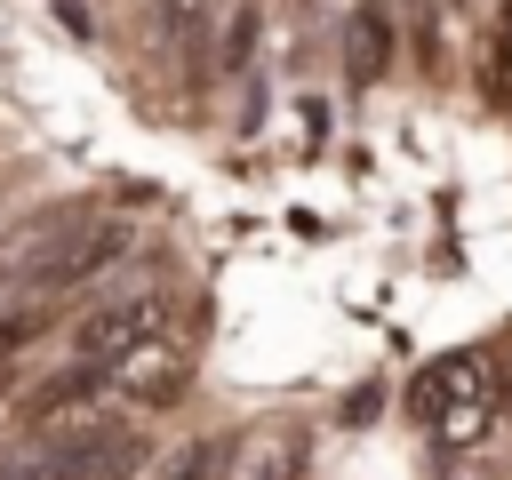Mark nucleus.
Listing matches in <instances>:
<instances>
[{
    "label": "nucleus",
    "mask_w": 512,
    "mask_h": 480,
    "mask_svg": "<svg viewBox=\"0 0 512 480\" xmlns=\"http://www.w3.org/2000/svg\"><path fill=\"white\" fill-rule=\"evenodd\" d=\"M408 408L440 448H480L496 424V360L488 352H440L408 384Z\"/></svg>",
    "instance_id": "obj_1"
},
{
    "label": "nucleus",
    "mask_w": 512,
    "mask_h": 480,
    "mask_svg": "<svg viewBox=\"0 0 512 480\" xmlns=\"http://www.w3.org/2000/svg\"><path fill=\"white\" fill-rule=\"evenodd\" d=\"M128 248V224H112V216H56L48 232H32L24 248H16V280L32 288V296H56V288H80V280H96L112 256Z\"/></svg>",
    "instance_id": "obj_2"
},
{
    "label": "nucleus",
    "mask_w": 512,
    "mask_h": 480,
    "mask_svg": "<svg viewBox=\"0 0 512 480\" xmlns=\"http://www.w3.org/2000/svg\"><path fill=\"white\" fill-rule=\"evenodd\" d=\"M168 328H176V304H168V296H152V288H144V296H112V304H96V312L72 328V360H96V368L112 376L128 352H144V344L168 336Z\"/></svg>",
    "instance_id": "obj_3"
},
{
    "label": "nucleus",
    "mask_w": 512,
    "mask_h": 480,
    "mask_svg": "<svg viewBox=\"0 0 512 480\" xmlns=\"http://www.w3.org/2000/svg\"><path fill=\"white\" fill-rule=\"evenodd\" d=\"M136 472H144V440L136 432L80 424V432H56L16 480H136Z\"/></svg>",
    "instance_id": "obj_4"
},
{
    "label": "nucleus",
    "mask_w": 512,
    "mask_h": 480,
    "mask_svg": "<svg viewBox=\"0 0 512 480\" xmlns=\"http://www.w3.org/2000/svg\"><path fill=\"white\" fill-rule=\"evenodd\" d=\"M112 392V376L96 368V360H72L64 376H48L32 400H24V432H40V440H56V432H80V424H96V400Z\"/></svg>",
    "instance_id": "obj_5"
},
{
    "label": "nucleus",
    "mask_w": 512,
    "mask_h": 480,
    "mask_svg": "<svg viewBox=\"0 0 512 480\" xmlns=\"http://www.w3.org/2000/svg\"><path fill=\"white\" fill-rule=\"evenodd\" d=\"M112 384H128L136 400H160V392H176L184 384V336L168 328V336H152L144 352H128L120 368H112Z\"/></svg>",
    "instance_id": "obj_6"
},
{
    "label": "nucleus",
    "mask_w": 512,
    "mask_h": 480,
    "mask_svg": "<svg viewBox=\"0 0 512 480\" xmlns=\"http://www.w3.org/2000/svg\"><path fill=\"white\" fill-rule=\"evenodd\" d=\"M296 456H304V440L280 432V424H264V432H248L224 456V480H296Z\"/></svg>",
    "instance_id": "obj_7"
},
{
    "label": "nucleus",
    "mask_w": 512,
    "mask_h": 480,
    "mask_svg": "<svg viewBox=\"0 0 512 480\" xmlns=\"http://www.w3.org/2000/svg\"><path fill=\"white\" fill-rule=\"evenodd\" d=\"M344 64H352V80H360V88H368V80H384V64H392V16H384V8H360V16H352Z\"/></svg>",
    "instance_id": "obj_8"
},
{
    "label": "nucleus",
    "mask_w": 512,
    "mask_h": 480,
    "mask_svg": "<svg viewBox=\"0 0 512 480\" xmlns=\"http://www.w3.org/2000/svg\"><path fill=\"white\" fill-rule=\"evenodd\" d=\"M32 336H40V312H0V368H8Z\"/></svg>",
    "instance_id": "obj_9"
},
{
    "label": "nucleus",
    "mask_w": 512,
    "mask_h": 480,
    "mask_svg": "<svg viewBox=\"0 0 512 480\" xmlns=\"http://www.w3.org/2000/svg\"><path fill=\"white\" fill-rule=\"evenodd\" d=\"M208 464H216V448H208V440H192V448H176V456H168V472H160V480H208Z\"/></svg>",
    "instance_id": "obj_10"
},
{
    "label": "nucleus",
    "mask_w": 512,
    "mask_h": 480,
    "mask_svg": "<svg viewBox=\"0 0 512 480\" xmlns=\"http://www.w3.org/2000/svg\"><path fill=\"white\" fill-rule=\"evenodd\" d=\"M152 8H160V16L176 24V32H192V24H200L208 8H224V0H152Z\"/></svg>",
    "instance_id": "obj_11"
},
{
    "label": "nucleus",
    "mask_w": 512,
    "mask_h": 480,
    "mask_svg": "<svg viewBox=\"0 0 512 480\" xmlns=\"http://www.w3.org/2000/svg\"><path fill=\"white\" fill-rule=\"evenodd\" d=\"M8 280H16V256H0V288H8Z\"/></svg>",
    "instance_id": "obj_12"
},
{
    "label": "nucleus",
    "mask_w": 512,
    "mask_h": 480,
    "mask_svg": "<svg viewBox=\"0 0 512 480\" xmlns=\"http://www.w3.org/2000/svg\"><path fill=\"white\" fill-rule=\"evenodd\" d=\"M0 416H8V408H0Z\"/></svg>",
    "instance_id": "obj_13"
}]
</instances>
